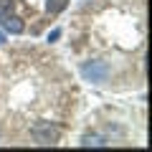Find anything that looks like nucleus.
Segmentation results:
<instances>
[{
    "mask_svg": "<svg viewBox=\"0 0 152 152\" xmlns=\"http://www.w3.org/2000/svg\"><path fill=\"white\" fill-rule=\"evenodd\" d=\"M3 26H5V31H8V33H13V36H18V33L26 31V23H23V18L13 15V13L3 18Z\"/></svg>",
    "mask_w": 152,
    "mask_h": 152,
    "instance_id": "obj_3",
    "label": "nucleus"
},
{
    "mask_svg": "<svg viewBox=\"0 0 152 152\" xmlns=\"http://www.w3.org/2000/svg\"><path fill=\"white\" fill-rule=\"evenodd\" d=\"M61 36V31H58V28H56V31H51L48 33V41H56V38H58Z\"/></svg>",
    "mask_w": 152,
    "mask_h": 152,
    "instance_id": "obj_7",
    "label": "nucleus"
},
{
    "mask_svg": "<svg viewBox=\"0 0 152 152\" xmlns=\"http://www.w3.org/2000/svg\"><path fill=\"white\" fill-rule=\"evenodd\" d=\"M33 140H36L38 145H56L58 129H56L51 122H38V124L33 127Z\"/></svg>",
    "mask_w": 152,
    "mask_h": 152,
    "instance_id": "obj_2",
    "label": "nucleus"
},
{
    "mask_svg": "<svg viewBox=\"0 0 152 152\" xmlns=\"http://www.w3.org/2000/svg\"><path fill=\"white\" fill-rule=\"evenodd\" d=\"M84 147H104L107 142L102 140V137H84V142H81Z\"/></svg>",
    "mask_w": 152,
    "mask_h": 152,
    "instance_id": "obj_6",
    "label": "nucleus"
},
{
    "mask_svg": "<svg viewBox=\"0 0 152 152\" xmlns=\"http://www.w3.org/2000/svg\"><path fill=\"white\" fill-rule=\"evenodd\" d=\"M81 76H84V81H91V84L107 81V76H109L107 61H86L81 66Z\"/></svg>",
    "mask_w": 152,
    "mask_h": 152,
    "instance_id": "obj_1",
    "label": "nucleus"
},
{
    "mask_svg": "<svg viewBox=\"0 0 152 152\" xmlns=\"http://www.w3.org/2000/svg\"><path fill=\"white\" fill-rule=\"evenodd\" d=\"M13 5H15V0H0V20L13 13Z\"/></svg>",
    "mask_w": 152,
    "mask_h": 152,
    "instance_id": "obj_5",
    "label": "nucleus"
},
{
    "mask_svg": "<svg viewBox=\"0 0 152 152\" xmlns=\"http://www.w3.org/2000/svg\"><path fill=\"white\" fill-rule=\"evenodd\" d=\"M69 5V0H46V10L48 13H61Z\"/></svg>",
    "mask_w": 152,
    "mask_h": 152,
    "instance_id": "obj_4",
    "label": "nucleus"
}]
</instances>
